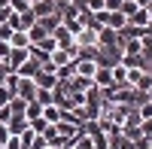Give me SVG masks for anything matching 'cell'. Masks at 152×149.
<instances>
[{
	"instance_id": "7",
	"label": "cell",
	"mask_w": 152,
	"mask_h": 149,
	"mask_svg": "<svg viewBox=\"0 0 152 149\" xmlns=\"http://www.w3.org/2000/svg\"><path fill=\"white\" fill-rule=\"evenodd\" d=\"M76 46H97V31L94 28H82L76 34Z\"/></svg>"
},
{
	"instance_id": "10",
	"label": "cell",
	"mask_w": 152,
	"mask_h": 149,
	"mask_svg": "<svg viewBox=\"0 0 152 149\" xmlns=\"http://www.w3.org/2000/svg\"><path fill=\"white\" fill-rule=\"evenodd\" d=\"M43 119L49 122V125L61 122V107H58V104H49V107H43Z\"/></svg>"
},
{
	"instance_id": "23",
	"label": "cell",
	"mask_w": 152,
	"mask_h": 149,
	"mask_svg": "<svg viewBox=\"0 0 152 149\" xmlns=\"http://www.w3.org/2000/svg\"><path fill=\"white\" fill-rule=\"evenodd\" d=\"M146 9H149V18H152V0H149V6H146Z\"/></svg>"
},
{
	"instance_id": "24",
	"label": "cell",
	"mask_w": 152,
	"mask_h": 149,
	"mask_svg": "<svg viewBox=\"0 0 152 149\" xmlns=\"http://www.w3.org/2000/svg\"><path fill=\"white\" fill-rule=\"evenodd\" d=\"M0 149H6V146H0Z\"/></svg>"
},
{
	"instance_id": "17",
	"label": "cell",
	"mask_w": 152,
	"mask_h": 149,
	"mask_svg": "<svg viewBox=\"0 0 152 149\" xmlns=\"http://www.w3.org/2000/svg\"><path fill=\"white\" fill-rule=\"evenodd\" d=\"M46 128H49V122H46L43 116H37V119H31V131H34V134H43Z\"/></svg>"
},
{
	"instance_id": "15",
	"label": "cell",
	"mask_w": 152,
	"mask_h": 149,
	"mask_svg": "<svg viewBox=\"0 0 152 149\" xmlns=\"http://www.w3.org/2000/svg\"><path fill=\"white\" fill-rule=\"evenodd\" d=\"M37 21H40V24H43V28H46L49 34H52V31L58 28V24H61V15H58V12H52V15H43V18H37Z\"/></svg>"
},
{
	"instance_id": "20",
	"label": "cell",
	"mask_w": 152,
	"mask_h": 149,
	"mask_svg": "<svg viewBox=\"0 0 152 149\" xmlns=\"http://www.w3.org/2000/svg\"><path fill=\"white\" fill-rule=\"evenodd\" d=\"M6 18H9V6H0V24H3Z\"/></svg>"
},
{
	"instance_id": "6",
	"label": "cell",
	"mask_w": 152,
	"mask_h": 149,
	"mask_svg": "<svg viewBox=\"0 0 152 149\" xmlns=\"http://www.w3.org/2000/svg\"><path fill=\"white\" fill-rule=\"evenodd\" d=\"M149 21H152V18H149V9H146V6H137L131 15H128V24H137V28H146Z\"/></svg>"
},
{
	"instance_id": "4",
	"label": "cell",
	"mask_w": 152,
	"mask_h": 149,
	"mask_svg": "<svg viewBox=\"0 0 152 149\" xmlns=\"http://www.w3.org/2000/svg\"><path fill=\"white\" fill-rule=\"evenodd\" d=\"M24 61H28V49H18V46H12V49H9V55H6V64H9V70L15 73V70L24 64Z\"/></svg>"
},
{
	"instance_id": "25",
	"label": "cell",
	"mask_w": 152,
	"mask_h": 149,
	"mask_svg": "<svg viewBox=\"0 0 152 149\" xmlns=\"http://www.w3.org/2000/svg\"><path fill=\"white\" fill-rule=\"evenodd\" d=\"M146 149H152V146H146Z\"/></svg>"
},
{
	"instance_id": "12",
	"label": "cell",
	"mask_w": 152,
	"mask_h": 149,
	"mask_svg": "<svg viewBox=\"0 0 152 149\" xmlns=\"http://www.w3.org/2000/svg\"><path fill=\"white\" fill-rule=\"evenodd\" d=\"M9 46L28 49V46H31V40H28V34H24V31H12V34H9Z\"/></svg>"
},
{
	"instance_id": "8",
	"label": "cell",
	"mask_w": 152,
	"mask_h": 149,
	"mask_svg": "<svg viewBox=\"0 0 152 149\" xmlns=\"http://www.w3.org/2000/svg\"><path fill=\"white\" fill-rule=\"evenodd\" d=\"M24 34H28V40H31V43H40V40H46V37H49V31L43 28L40 21H34V24H31V28L24 31Z\"/></svg>"
},
{
	"instance_id": "16",
	"label": "cell",
	"mask_w": 152,
	"mask_h": 149,
	"mask_svg": "<svg viewBox=\"0 0 152 149\" xmlns=\"http://www.w3.org/2000/svg\"><path fill=\"white\" fill-rule=\"evenodd\" d=\"M12 97H15V88H9V85L3 82V85H0V107H3V104H9Z\"/></svg>"
},
{
	"instance_id": "18",
	"label": "cell",
	"mask_w": 152,
	"mask_h": 149,
	"mask_svg": "<svg viewBox=\"0 0 152 149\" xmlns=\"http://www.w3.org/2000/svg\"><path fill=\"white\" fill-rule=\"evenodd\" d=\"M140 134H152V119H143L140 122Z\"/></svg>"
},
{
	"instance_id": "3",
	"label": "cell",
	"mask_w": 152,
	"mask_h": 149,
	"mask_svg": "<svg viewBox=\"0 0 152 149\" xmlns=\"http://www.w3.org/2000/svg\"><path fill=\"white\" fill-rule=\"evenodd\" d=\"M52 37H55V43H58V49H73L76 46V37L64 28V24H58V28L52 31Z\"/></svg>"
},
{
	"instance_id": "19",
	"label": "cell",
	"mask_w": 152,
	"mask_h": 149,
	"mask_svg": "<svg viewBox=\"0 0 152 149\" xmlns=\"http://www.w3.org/2000/svg\"><path fill=\"white\" fill-rule=\"evenodd\" d=\"M6 137H9V128H6V122H0V146L6 143Z\"/></svg>"
},
{
	"instance_id": "9",
	"label": "cell",
	"mask_w": 152,
	"mask_h": 149,
	"mask_svg": "<svg viewBox=\"0 0 152 149\" xmlns=\"http://www.w3.org/2000/svg\"><path fill=\"white\" fill-rule=\"evenodd\" d=\"M37 70H40V64H37V61L28 55V61H24V64H21L15 73H18V76H28V79H34V76H37Z\"/></svg>"
},
{
	"instance_id": "13",
	"label": "cell",
	"mask_w": 152,
	"mask_h": 149,
	"mask_svg": "<svg viewBox=\"0 0 152 149\" xmlns=\"http://www.w3.org/2000/svg\"><path fill=\"white\" fill-rule=\"evenodd\" d=\"M94 70H97L94 61H76V73H79V76H88V79H91Z\"/></svg>"
},
{
	"instance_id": "2",
	"label": "cell",
	"mask_w": 152,
	"mask_h": 149,
	"mask_svg": "<svg viewBox=\"0 0 152 149\" xmlns=\"http://www.w3.org/2000/svg\"><path fill=\"white\" fill-rule=\"evenodd\" d=\"M34 82H37V88H55V85H58V73L40 67V70H37V76H34Z\"/></svg>"
},
{
	"instance_id": "21",
	"label": "cell",
	"mask_w": 152,
	"mask_h": 149,
	"mask_svg": "<svg viewBox=\"0 0 152 149\" xmlns=\"http://www.w3.org/2000/svg\"><path fill=\"white\" fill-rule=\"evenodd\" d=\"M134 3H137V6H149V0H134Z\"/></svg>"
},
{
	"instance_id": "11",
	"label": "cell",
	"mask_w": 152,
	"mask_h": 149,
	"mask_svg": "<svg viewBox=\"0 0 152 149\" xmlns=\"http://www.w3.org/2000/svg\"><path fill=\"white\" fill-rule=\"evenodd\" d=\"M140 55H143L146 64L152 61V34H143V37H140Z\"/></svg>"
},
{
	"instance_id": "14",
	"label": "cell",
	"mask_w": 152,
	"mask_h": 149,
	"mask_svg": "<svg viewBox=\"0 0 152 149\" xmlns=\"http://www.w3.org/2000/svg\"><path fill=\"white\" fill-rule=\"evenodd\" d=\"M37 104H43V107H49V104H55V91L52 88H37V97H34Z\"/></svg>"
},
{
	"instance_id": "22",
	"label": "cell",
	"mask_w": 152,
	"mask_h": 149,
	"mask_svg": "<svg viewBox=\"0 0 152 149\" xmlns=\"http://www.w3.org/2000/svg\"><path fill=\"white\" fill-rule=\"evenodd\" d=\"M146 73H149V76H152V61H149V64H146Z\"/></svg>"
},
{
	"instance_id": "5",
	"label": "cell",
	"mask_w": 152,
	"mask_h": 149,
	"mask_svg": "<svg viewBox=\"0 0 152 149\" xmlns=\"http://www.w3.org/2000/svg\"><path fill=\"white\" fill-rule=\"evenodd\" d=\"M31 12H34V18L52 15V12H55V0H34V3H31Z\"/></svg>"
},
{
	"instance_id": "1",
	"label": "cell",
	"mask_w": 152,
	"mask_h": 149,
	"mask_svg": "<svg viewBox=\"0 0 152 149\" xmlns=\"http://www.w3.org/2000/svg\"><path fill=\"white\" fill-rule=\"evenodd\" d=\"M15 94L21 97V101H34V97H37V82L28 79V76H18V82H15Z\"/></svg>"
}]
</instances>
